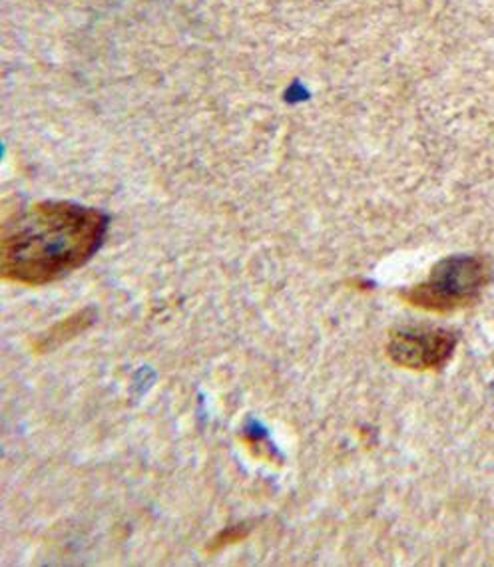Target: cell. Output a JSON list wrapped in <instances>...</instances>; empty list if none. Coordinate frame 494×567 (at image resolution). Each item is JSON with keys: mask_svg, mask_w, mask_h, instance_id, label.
I'll list each match as a JSON object with an SVG mask.
<instances>
[{"mask_svg": "<svg viewBox=\"0 0 494 567\" xmlns=\"http://www.w3.org/2000/svg\"><path fill=\"white\" fill-rule=\"evenodd\" d=\"M109 219L92 207L40 202L2 224L0 275L9 284L42 287L89 264Z\"/></svg>", "mask_w": 494, "mask_h": 567, "instance_id": "1", "label": "cell"}, {"mask_svg": "<svg viewBox=\"0 0 494 567\" xmlns=\"http://www.w3.org/2000/svg\"><path fill=\"white\" fill-rule=\"evenodd\" d=\"M491 281L483 257H449L435 265L429 279L401 293L406 303L431 313H453L475 303Z\"/></svg>", "mask_w": 494, "mask_h": 567, "instance_id": "2", "label": "cell"}, {"mask_svg": "<svg viewBox=\"0 0 494 567\" xmlns=\"http://www.w3.org/2000/svg\"><path fill=\"white\" fill-rule=\"evenodd\" d=\"M456 347V337L431 324H415V327H401L389 337L387 354L409 371H439L443 369L449 359L453 357Z\"/></svg>", "mask_w": 494, "mask_h": 567, "instance_id": "3", "label": "cell"}, {"mask_svg": "<svg viewBox=\"0 0 494 567\" xmlns=\"http://www.w3.org/2000/svg\"><path fill=\"white\" fill-rule=\"evenodd\" d=\"M96 313L92 309H82L79 313L69 315L56 324H52L49 331L40 334L39 341L34 342V351L50 352L62 347L64 342L72 341L74 337L84 333L90 324L94 323Z\"/></svg>", "mask_w": 494, "mask_h": 567, "instance_id": "4", "label": "cell"}, {"mask_svg": "<svg viewBox=\"0 0 494 567\" xmlns=\"http://www.w3.org/2000/svg\"><path fill=\"white\" fill-rule=\"evenodd\" d=\"M247 536H249V528H247L246 524L229 526V528L219 532L218 536L209 542L206 551H208V554H218L222 549L229 548V546H234V544H238V542H244Z\"/></svg>", "mask_w": 494, "mask_h": 567, "instance_id": "5", "label": "cell"}]
</instances>
